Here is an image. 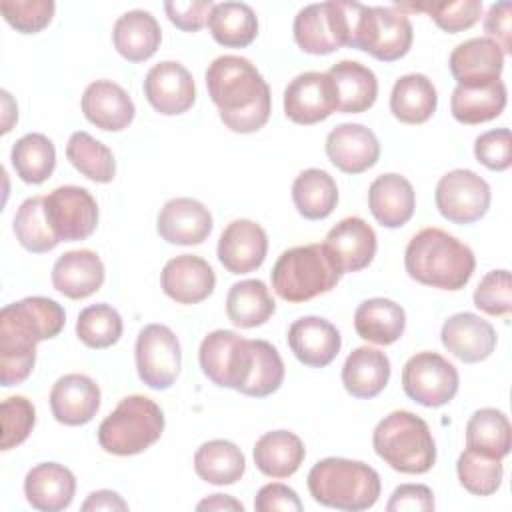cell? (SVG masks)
Instances as JSON below:
<instances>
[{
    "label": "cell",
    "mask_w": 512,
    "mask_h": 512,
    "mask_svg": "<svg viewBox=\"0 0 512 512\" xmlns=\"http://www.w3.org/2000/svg\"><path fill=\"white\" fill-rule=\"evenodd\" d=\"M336 110V88L328 72H302L284 90V114L296 124L322 122Z\"/></svg>",
    "instance_id": "9a60e30c"
},
{
    "label": "cell",
    "mask_w": 512,
    "mask_h": 512,
    "mask_svg": "<svg viewBox=\"0 0 512 512\" xmlns=\"http://www.w3.org/2000/svg\"><path fill=\"white\" fill-rule=\"evenodd\" d=\"M82 112L90 124L106 132H120L134 120V102L112 80H96L82 94Z\"/></svg>",
    "instance_id": "484cf974"
},
{
    "label": "cell",
    "mask_w": 512,
    "mask_h": 512,
    "mask_svg": "<svg viewBox=\"0 0 512 512\" xmlns=\"http://www.w3.org/2000/svg\"><path fill=\"white\" fill-rule=\"evenodd\" d=\"M256 360V340H246L232 330H214L200 342L198 362L216 386L244 392Z\"/></svg>",
    "instance_id": "30bf717a"
},
{
    "label": "cell",
    "mask_w": 512,
    "mask_h": 512,
    "mask_svg": "<svg viewBox=\"0 0 512 512\" xmlns=\"http://www.w3.org/2000/svg\"><path fill=\"white\" fill-rule=\"evenodd\" d=\"M390 358L370 346L352 350L342 366V384L354 398L378 396L390 380Z\"/></svg>",
    "instance_id": "4dcf8cb0"
},
{
    "label": "cell",
    "mask_w": 512,
    "mask_h": 512,
    "mask_svg": "<svg viewBox=\"0 0 512 512\" xmlns=\"http://www.w3.org/2000/svg\"><path fill=\"white\" fill-rule=\"evenodd\" d=\"M134 358L140 380L152 390L170 388L180 374V342L176 334L164 324H148L140 330Z\"/></svg>",
    "instance_id": "8fae6325"
},
{
    "label": "cell",
    "mask_w": 512,
    "mask_h": 512,
    "mask_svg": "<svg viewBox=\"0 0 512 512\" xmlns=\"http://www.w3.org/2000/svg\"><path fill=\"white\" fill-rule=\"evenodd\" d=\"M66 158L80 174L94 182L108 184L114 180L116 160L112 150L88 132L78 130L68 138Z\"/></svg>",
    "instance_id": "7bdbcfd3"
},
{
    "label": "cell",
    "mask_w": 512,
    "mask_h": 512,
    "mask_svg": "<svg viewBox=\"0 0 512 512\" xmlns=\"http://www.w3.org/2000/svg\"><path fill=\"white\" fill-rule=\"evenodd\" d=\"M406 328V312L388 298L364 300L354 312V330L362 340L388 346L400 340Z\"/></svg>",
    "instance_id": "836d02e7"
},
{
    "label": "cell",
    "mask_w": 512,
    "mask_h": 512,
    "mask_svg": "<svg viewBox=\"0 0 512 512\" xmlns=\"http://www.w3.org/2000/svg\"><path fill=\"white\" fill-rule=\"evenodd\" d=\"M100 408V388L86 374H66L50 390L52 416L66 426L88 424Z\"/></svg>",
    "instance_id": "cb8c5ba5"
},
{
    "label": "cell",
    "mask_w": 512,
    "mask_h": 512,
    "mask_svg": "<svg viewBox=\"0 0 512 512\" xmlns=\"http://www.w3.org/2000/svg\"><path fill=\"white\" fill-rule=\"evenodd\" d=\"M474 306L490 316H508L512 310V278L508 270L488 272L474 290Z\"/></svg>",
    "instance_id": "816d5d0a"
},
{
    "label": "cell",
    "mask_w": 512,
    "mask_h": 512,
    "mask_svg": "<svg viewBox=\"0 0 512 512\" xmlns=\"http://www.w3.org/2000/svg\"><path fill=\"white\" fill-rule=\"evenodd\" d=\"M14 234L22 248L34 254L50 252L58 246V238L48 224L44 212V196L26 198L14 216Z\"/></svg>",
    "instance_id": "ee69618b"
},
{
    "label": "cell",
    "mask_w": 512,
    "mask_h": 512,
    "mask_svg": "<svg viewBox=\"0 0 512 512\" xmlns=\"http://www.w3.org/2000/svg\"><path fill=\"white\" fill-rule=\"evenodd\" d=\"M328 160L346 174H360L380 158V142L364 124H340L326 136Z\"/></svg>",
    "instance_id": "7402d4cb"
},
{
    "label": "cell",
    "mask_w": 512,
    "mask_h": 512,
    "mask_svg": "<svg viewBox=\"0 0 512 512\" xmlns=\"http://www.w3.org/2000/svg\"><path fill=\"white\" fill-rule=\"evenodd\" d=\"M194 470L208 484L228 486L244 476L246 460L234 442L208 440L194 454Z\"/></svg>",
    "instance_id": "f35d334b"
},
{
    "label": "cell",
    "mask_w": 512,
    "mask_h": 512,
    "mask_svg": "<svg viewBox=\"0 0 512 512\" xmlns=\"http://www.w3.org/2000/svg\"><path fill=\"white\" fill-rule=\"evenodd\" d=\"M490 186L472 170L456 168L446 172L434 192L438 212L452 224H472L490 208Z\"/></svg>",
    "instance_id": "4fadbf2b"
},
{
    "label": "cell",
    "mask_w": 512,
    "mask_h": 512,
    "mask_svg": "<svg viewBox=\"0 0 512 512\" xmlns=\"http://www.w3.org/2000/svg\"><path fill=\"white\" fill-rule=\"evenodd\" d=\"M466 448L502 460L512 448V426L508 416L496 408L476 410L466 424Z\"/></svg>",
    "instance_id": "74e56055"
},
{
    "label": "cell",
    "mask_w": 512,
    "mask_h": 512,
    "mask_svg": "<svg viewBox=\"0 0 512 512\" xmlns=\"http://www.w3.org/2000/svg\"><path fill=\"white\" fill-rule=\"evenodd\" d=\"M374 452L394 470L424 474L436 462V442L420 416L394 410L384 416L372 432Z\"/></svg>",
    "instance_id": "5b68a950"
},
{
    "label": "cell",
    "mask_w": 512,
    "mask_h": 512,
    "mask_svg": "<svg viewBox=\"0 0 512 512\" xmlns=\"http://www.w3.org/2000/svg\"><path fill=\"white\" fill-rule=\"evenodd\" d=\"M276 302L262 280L250 278L230 286L226 296L228 320L238 328H256L270 320Z\"/></svg>",
    "instance_id": "d590c367"
},
{
    "label": "cell",
    "mask_w": 512,
    "mask_h": 512,
    "mask_svg": "<svg viewBox=\"0 0 512 512\" xmlns=\"http://www.w3.org/2000/svg\"><path fill=\"white\" fill-rule=\"evenodd\" d=\"M164 432V412L148 396L132 394L118 402V406L98 426L100 448L116 456L140 454L160 440Z\"/></svg>",
    "instance_id": "52a82bcc"
},
{
    "label": "cell",
    "mask_w": 512,
    "mask_h": 512,
    "mask_svg": "<svg viewBox=\"0 0 512 512\" xmlns=\"http://www.w3.org/2000/svg\"><path fill=\"white\" fill-rule=\"evenodd\" d=\"M324 248L340 274L364 270L376 256V232L358 216L340 220L324 238Z\"/></svg>",
    "instance_id": "e0dca14e"
},
{
    "label": "cell",
    "mask_w": 512,
    "mask_h": 512,
    "mask_svg": "<svg viewBox=\"0 0 512 512\" xmlns=\"http://www.w3.org/2000/svg\"><path fill=\"white\" fill-rule=\"evenodd\" d=\"M206 88L226 128L238 134L260 130L272 112V96L256 66L234 54L212 60L206 70Z\"/></svg>",
    "instance_id": "7a4b0ae2"
},
{
    "label": "cell",
    "mask_w": 512,
    "mask_h": 512,
    "mask_svg": "<svg viewBox=\"0 0 512 512\" xmlns=\"http://www.w3.org/2000/svg\"><path fill=\"white\" fill-rule=\"evenodd\" d=\"M438 94L432 80L424 74H404L394 82L390 112L404 124H422L436 112Z\"/></svg>",
    "instance_id": "e575fe53"
},
{
    "label": "cell",
    "mask_w": 512,
    "mask_h": 512,
    "mask_svg": "<svg viewBox=\"0 0 512 512\" xmlns=\"http://www.w3.org/2000/svg\"><path fill=\"white\" fill-rule=\"evenodd\" d=\"M340 276L342 274L324 244H306L284 250L270 272L274 292L292 304L330 292Z\"/></svg>",
    "instance_id": "8992f818"
},
{
    "label": "cell",
    "mask_w": 512,
    "mask_h": 512,
    "mask_svg": "<svg viewBox=\"0 0 512 512\" xmlns=\"http://www.w3.org/2000/svg\"><path fill=\"white\" fill-rule=\"evenodd\" d=\"M162 30L158 20L146 10L124 12L112 28V42L118 54L130 62H144L158 50Z\"/></svg>",
    "instance_id": "1f68e13d"
},
{
    "label": "cell",
    "mask_w": 512,
    "mask_h": 512,
    "mask_svg": "<svg viewBox=\"0 0 512 512\" xmlns=\"http://www.w3.org/2000/svg\"><path fill=\"white\" fill-rule=\"evenodd\" d=\"M368 206L378 224L384 228H400L414 214L416 194L408 178L388 172L370 184Z\"/></svg>",
    "instance_id": "f1b7e54d"
},
{
    "label": "cell",
    "mask_w": 512,
    "mask_h": 512,
    "mask_svg": "<svg viewBox=\"0 0 512 512\" xmlns=\"http://www.w3.org/2000/svg\"><path fill=\"white\" fill-rule=\"evenodd\" d=\"M388 512H428L434 510V494L426 484H400L388 504Z\"/></svg>",
    "instance_id": "11a10c76"
},
{
    "label": "cell",
    "mask_w": 512,
    "mask_h": 512,
    "mask_svg": "<svg viewBox=\"0 0 512 512\" xmlns=\"http://www.w3.org/2000/svg\"><path fill=\"white\" fill-rule=\"evenodd\" d=\"M52 284L70 300L88 298L104 284V264L88 248L64 252L52 266Z\"/></svg>",
    "instance_id": "4316f807"
},
{
    "label": "cell",
    "mask_w": 512,
    "mask_h": 512,
    "mask_svg": "<svg viewBox=\"0 0 512 512\" xmlns=\"http://www.w3.org/2000/svg\"><path fill=\"white\" fill-rule=\"evenodd\" d=\"M310 496L328 508L360 512L378 502L380 476L378 472L360 462L348 458H324L318 460L308 472Z\"/></svg>",
    "instance_id": "277c9868"
},
{
    "label": "cell",
    "mask_w": 512,
    "mask_h": 512,
    "mask_svg": "<svg viewBox=\"0 0 512 512\" xmlns=\"http://www.w3.org/2000/svg\"><path fill=\"white\" fill-rule=\"evenodd\" d=\"M196 510H236V512H242L244 506H242V502H238L236 498H232L228 494H210L208 498H204L202 502L196 504Z\"/></svg>",
    "instance_id": "91938a15"
},
{
    "label": "cell",
    "mask_w": 512,
    "mask_h": 512,
    "mask_svg": "<svg viewBox=\"0 0 512 512\" xmlns=\"http://www.w3.org/2000/svg\"><path fill=\"white\" fill-rule=\"evenodd\" d=\"M396 10L426 12L442 30L462 32L472 28L482 16V0H458V2H408L394 4Z\"/></svg>",
    "instance_id": "bcb514c9"
},
{
    "label": "cell",
    "mask_w": 512,
    "mask_h": 512,
    "mask_svg": "<svg viewBox=\"0 0 512 512\" xmlns=\"http://www.w3.org/2000/svg\"><path fill=\"white\" fill-rule=\"evenodd\" d=\"M156 228L168 244L194 246L210 236L212 214L196 198H172L160 208Z\"/></svg>",
    "instance_id": "d6986e66"
},
{
    "label": "cell",
    "mask_w": 512,
    "mask_h": 512,
    "mask_svg": "<svg viewBox=\"0 0 512 512\" xmlns=\"http://www.w3.org/2000/svg\"><path fill=\"white\" fill-rule=\"evenodd\" d=\"M414 30L410 18L394 6L358 4L350 48H358L382 62H394L408 54Z\"/></svg>",
    "instance_id": "9c48e42d"
},
{
    "label": "cell",
    "mask_w": 512,
    "mask_h": 512,
    "mask_svg": "<svg viewBox=\"0 0 512 512\" xmlns=\"http://www.w3.org/2000/svg\"><path fill=\"white\" fill-rule=\"evenodd\" d=\"M512 4L510 2H498L492 4L488 14L484 16V32L496 46L502 50V54L512 52Z\"/></svg>",
    "instance_id": "9f6ffc18"
},
{
    "label": "cell",
    "mask_w": 512,
    "mask_h": 512,
    "mask_svg": "<svg viewBox=\"0 0 512 512\" xmlns=\"http://www.w3.org/2000/svg\"><path fill=\"white\" fill-rule=\"evenodd\" d=\"M44 212L62 242L86 240L98 224L96 198L82 186H58L44 196Z\"/></svg>",
    "instance_id": "5bb4252c"
},
{
    "label": "cell",
    "mask_w": 512,
    "mask_h": 512,
    "mask_svg": "<svg viewBox=\"0 0 512 512\" xmlns=\"http://www.w3.org/2000/svg\"><path fill=\"white\" fill-rule=\"evenodd\" d=\"M440 338L452 356L468 364L486 360L496 348L494 326L472 312H458L444 320Z\"/></svg>",
    "instance_id": "44dd1931"
},
{
    "label": "cell",
    "mask_w": 512,
    "mask_h": 512,
    "mask_svg": "<svg viewBox=\"0 0 512 512\" xmlns=\"http://www.w3.org/2000/svg\"><path fill=\"white\" fill-rule=\"evenodd\" d=\"M144 96L150 106L164 114L176 116L196 102V84L186 66L174 60L154 64L144 78Z\"/></svg>",
    "instance_id": "2e32d148"
},
{
    "label": "cell",
    "mask_w": 512,
    "mask_h": 512,
    "mask_svg": "<svg viewBox=\"0 0 512 512\" xmlns=\"http://www.w3.org/2000/svg\"><path fill=\"white\" fill-rule=\"evenodd\" d=\"M456 472L460 484L476 496H490L502 484V462L498 458H490L486 454L474 452L466 448L456 462Z\"/></svg>",
    "instance_id": "7dc6e473"
},
{
    "label": "cell",
    "mask_w": 512,
    "mask_h": 512,
    "mask_svg": "<svg viewBox=\"0 0 512 512\" xmlns=\"http://www.w3.org/2000/svg\"><path fill=\"white\" fill-rule=\"evenodd\" d=\"M16 176L26 184L46 182L56 166V148L44 134L30 132L18 138L10 152Z\"/></svg>",
    "instance_id": "b9f144b4"
},
{
    "label": "cell",
    "mask_w": 512,
    "mask_h": 512,
    "mask_svg": "<svg viewBox=\"0 0 512 512\" xmlns=\"http://www.w3.org/2000/svg\"><path fill=\"white\" fill-rule=\"evenodd\" d=\"M506 86L494 80L484 86H456L450 98V112L462 124H482L502 114Z\"/></svg>",
    "instance_id": "8d00e7d4"
},
{
    "label": "cell",
    "mask_w": 512,
    "mask_h": 512,
    "mask_svg": "<svg viewBox=\"0 0 512 512\" xmlns=\"http://www.w3.org/2000/svg\"><path fill=\"white\" fill-rule=\"evenodd\" d=\"M66 324L64 308L46 296H28L0 312V382L22 384L36 362V344L56 338Z\"/></svg>",
    "instance_id": "6da1fadb"
},
{
    "label": "cell",
    "mask_w": 512,
    "mask_h": 512,
    "mask_svg": "<svg viewBox=\"0 0 512 512\" xmlns=\"http://www.w3.org/2000/svg\"><path fill=\"white\" fill-rule=\"evenodd\" d=\"M358 2H320L298 10L294 18V40L306 54H330L352 44Z\"/></svg>",
    "instance_id": "ba28073f"
},
{
    "label": "cell",
    "mask_w": 512,
    "mask_h": 512,
    "mask_svg": "<svg viewBox=\"0 0 512 512\" xmlns=\"http://www.w3.org/2000/svg\"><path fill=\"white\" fill-rule=\"evenodd\" d=\"M24 494L32 508L42 512H58L72 504L76 494V478L58 462H42L28 470L24 478Z\"/></svg>",
    "instance_id": "83f0119b"
},
{
    "label": "cell",
    "mask_w": 512,
    "mask_h": 512,
    "mask_svg": "<svg viewBox=\"0 0 512 512\" xmlns=\"http://www.w3.org/2000/svg\"><path fill=\"white\" fill-rule=\"evenodd\" d=\"M282 380H284V362L280 358V352L270 342L256 340V360H254L252 376L242 394L254 396V398L270 396L280 388Z\"/></svg>",
    "instance_id": "c3c4849f"
},
{
    "label": "cell",
    "mask_w": 512,
    "mask_h": 512,
    "mask_svg": "<svg viewBox=\"0 0 512 512\" xmlns=\"http://www.w3.org/2000/svg\"><path fill=\"white\" fill-rule=\"evenodd\" d=\"M208 28L220 46L244 48L258 36V18L244 2H220L208 16Z\"/></svg>",
    "instance_id": "60d3db41"
},
{
    "label": "cell",
    "mask_w": 512,
    "mask_h": 512,
    "mask_svg": "<svg viewBox=\"0 0 512 512\" xmlns=\"http://www.w3.org/2000/svg\"><path fill=\"white\" fill-rule=\"evenodd\" d=\"M82 510H128V504L122 500L118 492L112 490H96L92 492L86 502L82 504Z\"/></svg>",
    "instance_id": "680465c9"
},
{
    "label": "cell",
    "mask_w": 512,
    "mask_h": 512,
    "mask_svg": "<svg viewBox=\"0 0 512 512\" xmlns=\"http://www.w3.org/2000/svg\"><path fill=\"white\" fill-rule=\"evenodd\" d=\"M474 156L490 170L502 172L512 164V136L508 128H496L474 140Z\"/></svg>",
    "instance_id": "f5cc1de1"
},
{
    "label": "cell",
    "mask_w": 512,
    "mask_h": 512,
    "mask_svg": "<svg viewBox=\"0 0 512 512\" xmlns=\"http://www.w3.org/2000/svg\"><path fill=\"white\" fill-rule=\"evenodd\" d=\"M122 316L110 304H92L78 314L76 336L88 348H108L122 336Z\"/></svg>",
    "instance_id": "f6af8a7d"
},
{
    "label": "cell",
    "mask_w": 512,
    "mask_h": 512,
    "mask_svg": "<svg viewBox=\"0 0 512 512\" xmlns=\"http://www.w3.org/2000/svg\"><path fill=\"white\" fill-rule=\"evenodd\" d=\"M292 200L300 216L306 220H322L330 216L338 204V186L328 172L308 168L296 176Z\"/></svg>",
    "instance_id": "ab89813d"
},
{
    "label": "cell",
    "mask_w": 512,
    "mask_h": 512,
    "mask_svg": "<svg viewBox=\"0 0 512 512\" xmlns=\"http://www.w3.org/2000/svg\"><path fill=\"white\" fill-rule=\"evenodd\" d=\"M254 510H258V512H274V510L300 512L302 502L290 486L280 484V482H272V484H266L258 490L256 500H254Z\"/></svg>",
    "instance_id": "6f0895ef"
},
{
    "label": "cell",
    "mask_w": 512,
    "mask_h": 512,
    "mask_svg": "<svg viewBox=\"0 0 512 512\" xmlns=\"http://www.w3.org/2000/svg\"><path fill=\"white\" fill-rule=\"evenodd\" d=\"M2 438L0 448L10 450L20 446L36 424V408L26 396H8L0 406Z\"/></svg>",
    "instance_id": "681fc988"
},
{
    "label": "cell",
    "mask_w": 512,
    "mask_h": 512,
    "mask_svg": "<svg viewBox=\"0 0 512 512\" xmlns=\"http://www.w3.org/2000/svg\"><path fill=\"white\" fill-rule=\"evenodd\" d=\"M268 252L266 230L246 218L230 222L218 238V260L230 274H248L262 266Z\"/></svg>",
    "instance_id": "ac0fdd59"
},
{
    "label": "cell",
    "mask_w": 512,
    "mask_h": 512,
    "mask_svg": "<svg viewBox=\"0 0 512 512\" xmlns=\"http://www.w3.org/2000/svg\"><path fill=\"white\" fill-rule=\"evenodd\" d=\"M328 76L336 88L338 112L360 114L374 106L378 96V80L368 66L356 60H340L330 66Z\"/></svg>",
    "instance_id": "f546056e"
},
{
    "label": "cell",
    "mask_w": 512,
    "mask_h": 512,
    "mask_svg": "<svg viewBox=\"0 0 512 512\" xmlns=\"http://www.w3.org/2000/svg\"><path fill=\"white\" fill-rule=\"evenodd\" d=\"M162 290L178 304H198L216 288L212 266L196 254H180L170 258L160 276Z\"/></svg>",
    "instance_id": "ffe728a7"
},
{
    "label": "cell",
    "mask_w": 512,
    "mask_h": 512,
    "mask_svg": "<svg viewBox=\"0 0 512 512\" xmlns=\"http://www.w3.org/2000/svg\"><path fill=\"white\" fill-rule=\"evenodd\" d=\"M404 266L408 276L424 286L460 290L472 278L476 258L456 236L440 228H424L408 242Z\"/></svg>",
    "instance_id": "3957f363"
},
{
    "label": "cell",
    "mask_w": 512,
    "mask_h": 512,
    "mask_svg": "<svg viewBox=\"0 0 512 512\" xmlns=\"http://www.w3.org/2000/svg\"><path fill=\"white\" fill-rule=\"evenodd\" d=\"M288 346L304 366L324 368L338 356L342 338L326 318L302 316L288 328Z\"/></svg>",
    "instance_id": "603a6c76"
},
{
    "label": "cell",
    "mask_w": 512,
    "mask_h": 512,
    "mask_svg": "<svg viewBox=\"0 0 512 512\" xmlns=\"http://www.w3.org/2000/svg\"><path fill=\"white\" fill-rule=\"evenodd\" d=\"M448 64L458 86H484L500 80L504 54L490 38H470L452 50Z\"/></svg>",
    "instance_id": "d4e9b609"
},
{
    "label": "cell",
    "mask_w": 512,
    "mask_h": 512,
    "mask_svg": "<svg viewBox=\"0 0 512 512\" xmlns=\"http://www.w3.org/2000/svg\"><path fill=\"white\" fill-rule=\"evenodd\" d=\"M52 0H2L0 12L4 20L22 34H36L46 28L54 16Z\"/></svg>",
    "instance_id": "f907efd6"
},
{
    "label": "cell",
    "mask_w": 512,
    "mask_h": 512,
    "mask_svg": "<svg viewBox=\"0 0 512 512\" xmlns=\"http://www.w3.org/2000/svg\"><path fill=\"white\" fill-rule=\"evenodd\" d=\"M458 370L436 352H418L402 368V388L408 398L438 408L448 404L458 392Z\"/></svg>",
    "instance_id": "7c38bea8"
},
{
    "label": "cell",
    "mask_w": 512,
    "mask_h": 512,
    "mask_svg": "<svg viewBox=\"0 0 512 512\" xmlns=\"http://www.w3.org/2000/svg\"><path fill=\"white\" fill-rule=\"evenodd\" d=\"M214 8L212 0H172L164 2V10L168 14V20L184 30V32H196L208 24V16Z\"/></svg>",
    "instance_id": "db71d44e"
},
{
    "label": "cell",
    "mask_w": 512,
    "mask_h": 512,
    "mask_svg": "<svg viewBox=\"0 0 512 512\" xmlns=\"http://www.w3.org/2000/svg\"><path fill=\"white\" fill-rule=\"evenodd\" d=\"M256 468L270 478H288L304 462L306 448L290 430H272L260 436L252 450Z\"/></svg>",
    "instance_id": "d6a6232c"
}]
</instances>
